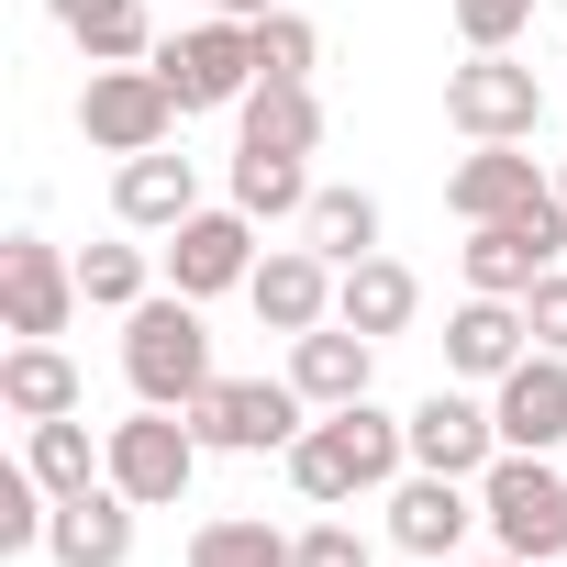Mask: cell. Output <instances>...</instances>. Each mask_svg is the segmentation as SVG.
I'll return each mask as SVG.
<instances>
[{
	"mask_svg": "<svg viewBox=\"0 0 567 567\" xmlns=\"http://www.w3.org/2000/svg\"><path fill=\"white\" fill-rule=\"evenodd\" d=\"M478 512H489V545H501V556H534V567L567 556V467H556V456L501 445V456L478 467Z\"/></svg>",
	"mask_w": 567,
	"mask_h": 567,
	"instance_id": "obj_3",
	"label": "cell"
},
{
	"mask_svg": "<svg viewBox=\"0 0 567 567\" xmlns=\"http://www.w3.org/2000/svg\"><path fill=\"white\" fill-rule=\"evenodd\" d=\"M523 323H534V346H545V357H567V267H545L534 290H523Z\"/></svg>",
	"mask_w": 567,
	"mask_h": 567,
	"instance_id": "obj_33",
	"label": "cell"
},
{
	"mask_svg": "<svg viewBox=\"0 0 567 567\" xmlns=\"http://www.w3.org/2000/svg\"><path fill=\"white\" fill-rule=\"evenodd\" d=\"M456 12V45L467 56H489V45H523L534 34V0H445Z\"/></svg>",
	"mask_w": 567,
	"mask_h": 567,
	"instance_id": "obj_31",
	"label": "cell"
},
{
	"mask_svg": "<svg viewBox=\"0 0 567 567\" xmlns=\"http://www.w3.org/2000/svg\"><path fill=\"white\" fill-rule=\"evenodd\" d=\"M489 567H534V556H489Z\"/></svg>",
	"mask_w": 567,
	"mask_h": 567,
	"instance_id": "obj_35",
	"label": "cell"
},
{
	"mask_svg": "<svg viewBox=\"0 0 567 567\" xmlns=\"http://www.w3.org/2000/svg\"><path fill=\"white\" fill-rule=\"evenodd\" d=\"M556 200H567V156H556Z\"/></svg>",
	"mask_w": 567,
	"mask_h": 567,
	"instance_id": "obj_36",
	"label": "cell"
},
{
	"mask_svg": "<svg viewBox=\"0 0 567 567\" xmlns=\"http://www.w3.org/2000/svg\"><path fill=\"white\" fill-rule=\"evenodd\" d=\"M368 379H379V334H357V323H312V334H290V390H301L312 412L368 401Z\"/></svg>",
	"mask_w": 567,
	"mask_h": 567,
	"instance_id": "obj_17",
	"label": "cell"
},
{
	"mask_svg": "<svg viewBox=\"0 0 567 567\" xmlns=\"http://www.w3.org/2000/svg\"><path fill=\"white\" fill-rule=\"evenodd\" d=\"M23 467H34L56 501H79V489H101V478H112V434H90L79 412H56V423H23Z\"/></svg>",
	"mask_w": 567,
	"mask_h": 567,
	"instance_id": "obj_23",
	"label": "cell"
},
{
	"mask_svg": "<svg viewBox=\"0 0 567 567\" xmlns=\"http://www.w3.org/2000/svg\"><path fill=\"white\" fill-rule=\"evenodd\" d=\"M256 278V212H234V200H200L178 234H167V290H189V301H223V290H245Z\"/></svg>",
	"mask_w": 567,
	"mask_h": 567,
	"instance_id": "obj_12",
	"label": "cell"
},
{
	"mask_svg": "<svg viewBox=\"0 0 567 567\" xmlns=\"http://www.w3.org/2000/svg\"><path fill=\"white\" fill-rule=\"evenodd\" d=\"M334 256H312V245H267L256 256V278H245V301H256V323L267 334H312V323H334Z\"/></svg>",
	"mask_w": 567,
	"mask_h": 567,
	"instance_id": "obj_16",
	"label": "cell"
},
{
	"mask_svg": "<svg viewBox=\"0 0 567 567\" xmlns=\"http://www.w3.org/2000/svg\"><path fill=\"white\" fill-rule=\"evenodd\" d=\"M489 412H501V445H523V456H556L567 445V357H523L501 390H489Z\"/></svg>",
	"mask_w": 567,
	"mask_h": 567,
	"instance_id": "obj_19",
	"label": "cell"
},
{
	"mask_svg": "<svg viewBox=\"0 0 567 567\" xmlns=\"http://www.w3.org/2000/svg\"><path fill=\"white\" fill-rule=\"evenodd\" d=\"M312 156H267V145H234V212H256V223H301L312 212Z\"/></svg>",
	"mask_w": 567,
	"mask_h": 567,
	"instance_id": "obj_27",
	"label": "cell"
},
{
	"mask_svg": "<svg viewBox=\"0 0 567 567\" xmlns=\"http://www.w3.org/2000/svg\"><path fill=\"white\" fill-rule=\"evenodd\" d=\"M0 412H23V423L90 412V379L68 368V346H12V357H0Z\"/></svg>",
	"mask_w": 567,
	"mask_h": 567,
	"instance_id": "obj_25",
	"label": "cell"
},
{
	"mask_svg": "<svg viewBox=\"0 0 567 567\" xmlns=\"http://www.w3.org/2000/svg\"><path fill=\"white\" fill-rule=\"evenodd\" d=\"M401 478H412V412H379V390L346 401V412H312L301 445H290V489L312 512H346V501L401 489Z\"/></svg>",
	"mask_w": 567,
	"mask_h": 567,
	"instance_id": "obj_1",
	"label": "cell"
},
{
	"mask_svg": "<svg viewBox=\"0 0 567 567\" xmlns=\"http://www.w3.org/2000/svg\"><path fill=\"white\" fill-rule=\"evenodd\" d=\"M212 12H223V23H267V12H278V0H212Z\"/></svg>",
	"mask_w": 567,
	"mask_h": 567,
	"instance_id": "obj_34",
	"label": "cell"
},
{
	"mask_svg": "<svg viewBox=\"0 0 567 567\" xmlns=\"http://www.w3.org/2000/svg\"><path fill=\"white\" fill-rule=\"evenodd\" d=\"M45 12L79 34L90 68H145L156 56V12H145V0H45Z\"/></svg>",
	"mask_w": 567,
	"mask_h": 567,
	"instance_id": "obj_24",
	"label": "cell"
},
{
	"mask_svg": "<svg viewBox=\"0 0 567 567\" xmlns=\"http://www.w3.org/2000/svg\"><path fill=\"white\" fill-rule=\"evenodd\" d=\"M423 567H467V556H423Z\"/></svg>",
	"mask_w": 567,
	"mask_h": 567,
	"instance_id": "obj_37",
	"label": "cell"
},
{
	"mask_svg": "<svg viewBox=\"0 0 567 567\" xmlns=\"http://www.w3.org/2000/svg\"><path fill=\"white\" fill-rule=\"evenodd\" d=\"M79 312H90V290H79V256L56 234H12L0 245V323H12V346H56Z\"/></svg>",
	"mask_w": 567,
	"mask_h": 567,
	"instance_id": "obj_5",
	"label": "cell"
},
{
	"mask_svg": "<svg viewBox=\"0 0 567 567\" xmlns=\"http://www.w3.org/2000/svg\"><path fill=\"white\" fill-rule=\"evenodd\" d=\"M156 79L178 90V112H234L245 90H256V23H178V34H156Z\"/></svg>",
	"mask_w": 567,
	"mask_h": 567,
	"instance_id": "obj_8",
	"label": "cell"
},
{
	"mask_svg": "<svg viewBox=\"0 0 567 567\" xmlns=\"http://www.w3.org/2000/svg\"><path fill=\"white\" fill-rule=\"evenodd\" d=\"M301 423H312V401L290 390V368H278V379H212V390L189 401V434H200L212 456H290Z\"/></svg>",
	"mask_w": 567,
	"mask_h": 567,
	"instance_id": "obj_4",
	"label": "cell"
},
{
	"mask_svg": "<svg viewBox=\"0 0 567 567\" xmlns=\"http://www.w3.org/2000/svg\"><path fill=\"white\" fill-rule=\"evenodd\" d=\"M123 379H134V401H156V412H189V401L223 379V368H212V323H200L189 290H156V301L123 312Z\"/></svg>",
	"mask_w": 567,
	"mask_h": 567,
	"instance_id": "obj_2",
	"label": "cell"
},
{
	"mask_svg": "<svg viewBox=\"0 0 567 567\" xmlns=\"http://www.w3.org/2000/svg\"><path fill=\"white\" fill-rule=\"evenodd\" d=\"M200 456H212V445L189 434V412H156V401H134V423H112V489H123V501H145V512L189 501Z\"/></svg>",
	"mask_w": 567,
	"mask_h": 567,
	"instance_id": "obj_9",
	"label": "cell"
},
{
	"mask_svg": "<svg viewBox=\"0 0 567 567\" xmlns=\"http://www.w3.org/2000/svg\"><path fill=\"white\" fill-rule=\"evenodd\" d=\"M556 200V178L523 156V145H467L456 167H445V212L456 223H523V212H545Z\"/></svg>",
	"mask_w": 567,
	"mask_h": 567,
	"instance_id": "obj_14",
	"label": "cell"
},
{
	"mask_svg": "<svg viewBox=\"0 0 567 567\" xmlns=\"http://www.w3.org/2000/svg\"><path fill=\"white\" fill-rule=\"evenodd\" d=\"M234 145L312 156V145H323V101H312V79H256V90L234 101Z\"/></svg>",
	"mask_w": 567,
	"mask_h": 567,
	"instance_id": "obj_22",
	"label": "cell"
},
{
	"mask_svg": "<svg viewBox=\"0 0 567 567\" xmlns=\"http://www.w3.org/2000/svg\"><path fill=\"white\" fill-rule=\"evenodd\" d=\"M112 212H123V234H178L189 212H200V167L189 156H123L112 167Z\"/></svg>",
	"mask_w": 567,
	"mask_h": 567,
	"instance_id": "obj_20",
	"label": "cell"
},
{
	"mask_svg": "<svg viewBox=\"0 0 567 567\" xmlns=\"http://www.w3.org/2000/svg\"><path fill=\"white\" fill-rule=\"evenodd\" d=\"M178 123H189V112H178V90L156 79V56H145V68H90V90H79L90 156H156Z\"/></svg>",
	"mask_w": 567,
	"mask_h": 567,
	"instance_id": "obj_7",
	"label": "cell"
},
{
	"mask_svg": "<svg viewBox=\"0 0 567 567\" xmlns=\"http://www.w3.org/2000/svg\"><path fill=\"white\" fill-rule=\"evenodd\" d=\"M134 512H145V501H123V489L101 478V489L56 501V523H45V556H56V567H134Z\"/></svg>",
	"mask_w": 567,
	"mask_h": 567,
	"instance_id": "obj_18",
	"label": "cell"
},
{
	"mask_svg": "<svg viewBox=\"0 0 567 567\" xmlns=\"http://www.w3.org/2000/svg\"><path fill=\"white\" fill-rule=\"evenodd\" d=\"M290 567H379V545H368L357 523H334V512H323V523H301V545H290Z\"/></svg>",
	"mask_w": 567,
	"mask_h": 567,
	"instance_id": "obj_32",
	"label": "cell"
},
{
	"mask_svg": "<svg viewBox=\"0 0 567 567\" xmlns=\"http://www.w3.org/2000/svg\"><path fill=\"white\" fill-rule=\"evenodd\" d=\"M445 123H456L467 145H534V123H545V79H534L512 45H489V56L445 68Z\"/></svg>",
	"mask_w": 567,
	"mask_h": 567,
	"instance_id": "obj_6",
	"label": "cell"
},
{
	"mask_svg": "<svg viewBox=\"0 0 567 567\" xmlns=\"http://www.w3.org/2000/svg\"><path fill=\"white\" fill-rule=\"evenodd\" d=\"M545 267H567V200H545L523 223H467V245H456V278L489 301H523Z\"/></svg>",
	"mask_w": 567,
	"mask_h": 567,
	"instance_id": "obj_10",
	"label": "cell"
},
{
	"mask_svg": "<svg viewBox=\"0 0 567 567\" xmlns=\"http://www.w3.org/2000/svg\"><path fill=\"white\" fill-rule=\"evenodd\" d=\"M390 501V545L423 567V556H467V534H489V512H478V478H445V467H412L401 489H379Z\"/></svg>",
	"mask_w": 567,
	"mask_h": 567,
	"instance_id": "obj_11",
	"label": "cell"
},
{
	"mask_svg": "<svg viewBox=\"0 0 567 567\" xmlns=\"http://www.w3.org/2000/svg\"><path fill=\"white\" fill-rule=\"evenodd\" d=\"M501 456V412L467 390V379H434L412 401V467H445V478H478Z\"/></svg>",
	"mask_w": 567,
	"mask_h": 567,
	"instance_id": "obj_13",
	"label": "cell"
},
{
	"mask_svg": "<svg viewBox=\"0 0 567 567\" xmlns=\"http://www.w3.org/2000/svg\"><path fill=\"white\" fill-rule=\"evenodd\" d=\"M523 357H534V323H523V301H489V290H467V301L445 312V379H467V390H501Z\"/></svg>",
	"mask_w": 567,
	"mask_h": 567,
	"instance_id": "obj_15",
	"label": "cell"
},
{
	"mask_svg": "<svg viewBox=\"0 0 567 567\" xmlns=\"http://www.w3.org/2000/svg\"><path fill=\"white\" fill-rule=\"evenodd\" d=\"M290 545H301V534H278L267 512H212V523L189 534V567H290Z\"/></svg>",
	"mask_w": 567,
	"mask_h": 567,
	"instance_id": "obj_28",
	"label": "cell"
},
{
	"mask_svg": "<svg viewBox=\"0 0 567 567\" xmlns=\"http://www.w3.org/2000/svg\"><path fill=\"white\" fill-rule=\"evenodd\" d=\"M312 68H323V34L290 12V0H278V12L256 23V79H312Z\"/></svg>",
	"mask_w": 567,
	"mask_h": 567,
	"instance_id": "obj_30",
	"label": "cell"
},
{
	"mask_svg": "<svg viewBox=\"0 0 567 567\" xmlns=\"http://www.w3.org/2000/svg\"><path fill=\"white\" fill-rule=\"evenodd\" d=\"M379 189H357V178H323L312 189V212H301V245L312 256H334V267H357V256H379Z\"/></svg>",
	"mask_w": 567,
	"mask_h": 567,
	"instance_id": "obj_26",
	"label": "cell"
},
{
	"mask_svg": "<svg viewBox=\"0 0 567 567\" xmlns=\"http://www.w3.org/2000/svg\"><path fill=\"white\" fill-rule=\"evenodd\" d=\"M79 290H90V312H134V301H156V256L145 245H79Z\"/></svg>",
	"mask_w": 567,
	"mask_h": 567,
	"instance_id": "obj_29",
	"label": "cell"
},
{
	"mask_svg": "<svg viewBox=\"0 0 567 567\" xmlns=\"http://www.w3.org/2000/svg\"><path fill=\"white\" fill-rule=\"evenodd\" d=\"M412 312H423V278L401 267V256H357L346 278H334V323H357V334H412Z\"/></svg>",
	"mask_w": 567,
	"mask_h": 567,
	"instance_id": "obj_21",
	"label": "cell"
},
{
	"mask_svg": "<svg viewBox=\"0 0 567 567\" xmlns=\"http://www.w3.org/2000/svg\"><path fill=\"white\" fill-rule=\"evenodd\" d=\"M556 567H567V556H556Z\"/></svg>",
	"mask_w": 567,
	"mask_h": 567,
	"instance_id": "obj_38",
	"label": "cell"
}]
</instances>
